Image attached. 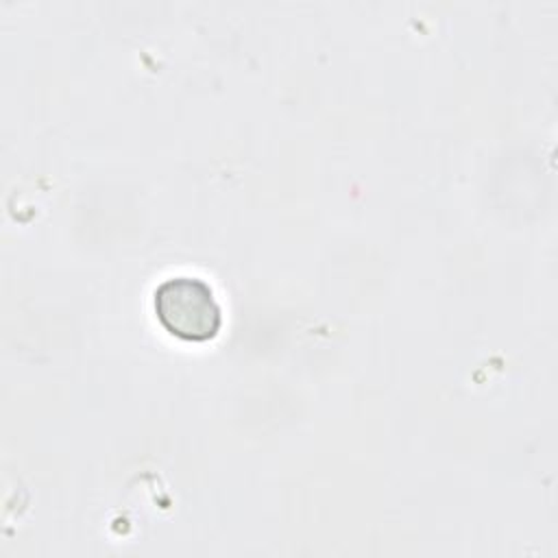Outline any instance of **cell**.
Wrapping results in <instances>:
<instances>
[{"instance_id": "6da1fadb", "label": "cell", "mask_w": 558, "mask_h": 558, "mask_svg": "<svg viewBox=\"0 0 558 558\" xmlns=\"http://www.w3.org/2000/svg\"><path fill=\"white\" fill-rule=\"evenodd\" d=\"M153 310L161 327L185 342H207L222 327V310L211 286L192 275L163 279L153 292Z\"/></svg>"}]
</instances>
